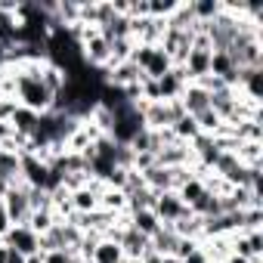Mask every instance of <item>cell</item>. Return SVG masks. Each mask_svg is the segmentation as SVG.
<instances>
[{"label": "cell", "mask_w": 263, "mask_h": 263, "mask_svg": "<svg viewBox=\"0 0 263 263\" xmlns=\"http://www.w3.org/2000/svg\"><path fill=\"white\" fill-rule=\"evenodd\" d=\"M155 195H158V192H152L149 186L140 189V192H134V195H127V214H134V211H152Z\"/></svg>", "instance_id": "obj_24"}, {"label": "cell", "mask_w": 263, "mask_h": 263, "mask_svg": "<svg viewBox=\"0 0 263 263\" xmlns=\"http://www.w3.org/2000/svg\"><path fill=\"white\" fill-rule=\"evenodd\" d=\"M171 68H174L171 56H167L161 47H155V50H152V56H149V62H146V68H143V74H146V78H152V81H158V78H164Z\"/></svg>", "instance_id": "obj_16"}, {"label": "cell", "mask_w": 263, "mask_h": 263, "mask_svg": "<svg viewBox=\"0 0 263 263\" xmlns=\"http://www.w3.org/2000/svg\"><path fill=\"white\" fill-rule=\"evenodd\" d=\"M4 245L13 248V251H19L22 257H28V254H37V251H41V235L31 232L28 226H13V229L4 235Z\"/></svg>", "instance_id": "obj_5"}, {"label": "cell", "mask_w": 263, "mask_h": 263, "mask_svg": "<svg viewBox=\"0 0 263 263\" xmlns=\"http://www.w3.org/2000/svg\"><path fill=\"white\" fill-rule=\"evenodd\" d=\"M0 204H4V211H7V217H10L13 226H25V223H28L31 204H28V186H25L22 180L7 189V195L0 198Z\"/></svg>", "instance_id": "obj_2"}, {"label": "cell", "mask_w": 263, "mask_h": 263, "mask_svg": "<svg viewBox=\"0 0 263 263\" xmlns=\"http://www.w3.org/2000/svg\"><path fill=\"white\" fill-rule=\"evenodd\" d=\"M180 263H211V257H208V254L201 251V245H198V248H195V251H192L189 257H183Z\"/></svg>", "instance_id": "obj_28"}, {"label": "cell", "mask_w": 263, "mask_h": 263, "mask_svg": "<svg viewBox=\"0 0 263 263\" xmlns=\"http://www.w3.org/2000/svg\"><path fill=\"white\" fill-rule=\"evenodd\" d=\"M211 74H214V78H220L226 87H235V81H238V65L232 62V56H229V53L214 50V53H211Z\"/></svg>", "instance_id": "obj_9"}, {"label": "cell", "mask_w": 263, "mask_h": 263, "mask_svg": "<svg viewBox=\"0 0 263 263\" xmlns=\"http://www.w3.org/2000/svg\"><path fill=\"white\" fill-rule=\"evenodd\" d=\"M177 241H180V235H177L171 226H161V229L149 238V248H152V254H158V257H174Z\"/></svg>", "instance_id": "obj_12"}, {"label": "cell", "mask_w": 263, "mask_h": 263, "mask_svg": "<svg viewBox=\"0 0 263 263\" xmlns=\"http://www.w3.org/2000/svg\"><path fill=\"white\" fill-rule=\"evenodd\" d=\"M99 211H108V214H124V211H127V195H124L121 189L102 186V192H99Z\"/></svg>", "instance_id": "obj_18"}, {"label": "cell", "mask_w": 263, "mask_h": 263, "mask_svg": "<svg viewBox=\"0 0 263 263\" xmlns=\"http://www.w3.org/2000/svg\"><path fill=\"white\" fill-rule=\"evenodd\" d=\"M13 229V223H10V217H7V211H4V204H0V241H4V235Z\"/></svg>", "instance_id": "obj_29"}, {"label": "cell", "mask_w": 263, "mask_h": 263, "mask_svg": "<svg viewBox=\"0 0 263 263\" xmlns=\"http://www.w3.org/2000/svg\"><path fill=\"white\" fill-rule=\"evenodd\" d=\"M25 263H44V251H37V254H28V257H25Z\"/></svg>", "instance_id": "obj_32"}, {"label": "cell", "mask_w": 263, "mask_h": 263, "mask_svg": "<svg viewBox=\"0 0 263 263\" xmlns=\"http://www.w3.org/2000/svg\"><path fill=\"white\" fill-rule=\"evenodd\" d=\"M155 164L158 167H192L195 164V158H192V149H189V143H171V146H164L158 155H155Z\"/></svg>", "instance_id": "obj_6"}, {"label": "cell", "mask_w": 263, "mask_h": 263, "mask_svg": "<svg viewBox=\"0 0 263 263\" xmlns=\"http://www.w3.org/2000/svg\"><path fill=\"white\" fill-rule=\"evenodd\" d=\"M130 226H134L137 232H143V235H155L158 229H161V220L155 217V211H134L130 214Z\"/></svg>", "instance_id": "obj_19"}, {"label": "cell", "mask_w": 263, "mask_h": 263, "mask_svg": "<svg viewBox=\"0 0 263 263\" xmlns=\"http://www.w3.org/2000/svg\"><path fill=\"white\" fill-rule=\"evenodd\" d=\"M152 211H155V217L161 220V226H171V223H177L180 217H186V214H189V208L180 201V195H177V192H158V195H155Z\"/></svg>", "instance_id": "obj_3"}, {"label": "cell", "mask_w": 263, "mask_h": 263, "mask_svg": "<svg viewBox=\"0 0 263 263\" xmlns=\"http://www.w3.org/2000/svg\"><path fill=\"white\" fill-rule=\"evenodd\" d=\"M93 263H121L124 260V251L115 238H99V245L93 248Z\"/></svg>", "instance_id": "obj_17"}, {"label": "cell", "mask_w": 263, "mask_h": 263, "mask_svg": "<svg viewBox=\"0 0 263 263\" xmlns=\"http://www.w3.org/2000/svg\"><path fill=\"white\" fill-rule=\"evenodd\" d=\"M177 7H180V0H149V16L167 22L177 13Z\"/></svg>", "instance_id": "obj_25"}, {"label": "cell", "mask_w": 263, "mask_h": 263, "mask_svg": "<svg viewBox=\"0 0 263 263\" xmlns=\"http://www.w3.org/2000/svg\"><path fill=\"white\" fill-rule=\"evenodd\" d=\"M13 134H16L13 124H10V121H0V149H4V146L13 140Z\"/></svg>", "instance_id": "obj_27"}, {"label": "cell", "mask_w": 263, "mask_h": 263, "mask_svg": "<svg viewBox=\"0 0 263 263\" xmlns=\"http://www.w3.org/2000/svg\"><path fill=\"white\" fill-rule=\"evenodd\" d=\"M7 263H25V257H22L19 251H13V248H7Z\"/></svg>", "instance_id": "obj_31"}, {"label": "cell", "mask_w": 263, "mask_h": 263, "mask_svg": "<svg viewBox=\"0 0 263 263\" xmlns=\"http://www.w3.org/2000/svg\"><path fill=\"white\" fill-rule=\"evenodd\" d=\"M235 158L245 167H263V143H238Z\"/></svg>", "instance_id": "obj_22"}, {"label": "cell", "mask_w": 263, "mask_h": 263, "mask_svg": "<svg viewBox=\"0 0 263 263\" xmlns=\"http://www.w3.org/2000/svg\"><path fill=\"white\" fill-rule=\"evenodd\" d=\"M140 263H180V260H177V257H158V254H152V251H149Z\"/></svg>", "instance_id": "obj_30"}, {"label": "cell", "mask_w": 263, "mask_h": 263, "mask_svg": "<svg viewBox=\"0 0 263 263\" xmlns=\"http://www.w3.org/2000/svg\"><path fill=\"white\" fill-rule=\"evenodd\" d=\"M121 263H140V260H127V257H124V260H121Z\"/></svg>", "instance_id": "obj_34"}, {"label": "cell", "mask_w": 263, "mask_h": 263, "mask_svg": "<svg viewBox=\"0 0 263 263\" xmlns=\"http://www.w3.org/2000/svg\"><path fill=\"white\" fill-rule=\"evenodd\" d=\"M102 186H105V183H99V180H87V186L74 189V192H71V208H74V214L99 211V192H102Z\"/></svg>", "instance_id": "obj_7"}, {"label": "cell", "mask_w": 263, "mask_h": 263, "mask_svg": "<svg viewBox=\"0 0 263 263\" xmlns=\"http://www.w3.org/2000/svg\"><path fill=\"white\" fill-rule=\"evenodd\" d=\"M56 223H59V217H56L50 208H41V211H31V214H28V223H25V226H28L31 232H37V235H44V232H50Z\"/></svg>", "instance_id": "obj_20"}, {"label": "cell", "mask_w": 263, "mask_h": 263, "mask_svg": "<svg viewBox=\"0 0 263 263\" xmlns=\"http://www.w3.org/2000/svg\"><path fill=\"white\" fill-rule=\"evenodd\" d=\"M78 257L68 254V251H47L44 254V263H74Z\"/></svg>", "instance_id": "obj_26"}, {"label": "cell", "mask_w": 263, "mask_h": 263, "mask_svg": "<svg viewBox=\"0 0 263 263\" xmlns=\"http://www.w3.org/2000/svg\"><path fill=\"white\" fill-rule=\"evenodd\" d=\"M171 229H174L180 238H195V241H201V235H204V220L189 211L186 217H180L177 223H171Z\"/></svg>", "instance_id": "obj_14"}, {"label": "cell", "mask_w": 263, "mask_h": 263, "mask_svg": "<svg viewBox=\"0 0 263 263\" xmlns=\"http://www.w3.org/2000/svg\"><path fill=\"white\" fill-rule=\"evenodd\" d=\"M189 87V78H186V68L183 65H174L164 78H158V93H161V102H177L183 96V90Z\"/></svg>", "instance_id": "obj_4"}, {"label": "cell", "mask_w": 263, "mask_h": 263, "mask_svg": "<svg viewBox=\"0 0 263 263\" xmlns=\"http://www.w3.org/2000/svg\"><path fill=\"white\" fill-rule=\"evenodd\" d=\"M0 263H7V245L0 241Z\"/></svg>", "instance_id": "obj_33"}, {"label": "cell", "mask_w": 263, "mask_h": 263, "mask_svg": "<svg viewBox=\"0 0 263 263\" xmlns=\"http://www.w3.org/2000/svg\"><path fill=\"white\" fill-rule=\"evenodd\" d=\"M180 105H183V111L186 115H201V111H208L211 108V93L208 90H201L198 84H189L186 90H183V96H180Z\"/></svg>", "instance_id": "obj_10"}, {"label": "cell", "mask_w": 263, "mask_h": 263, "mask_svg": "<svg viewBox=\"0 0 263 263\" xmlns=\"http://www.w3.org/2000/svg\"><path fill=\"white\" fill-rule=\"evenodd\" d=\"M220 10H223L220 0H189V13H192V19H195L198 25L214 22V19L220 16Z\"/></svg>", "instance_id": "obj_15"}, {"label": "cell", "mask_w": 263, "mask_h": 263, "mask_svg": "<svg viewBox=\"0 0 263 263\" xmlns=\"http://www.w3.org/2000/svg\"><path fill=\"white\" fill-rule=\"evenodd\" d=\"M204 192H208V189H204V180H198V177H189V180L177 189V195H180V201H183L186 208H192Z\"/></svg>", "instance_id": "obj_23"}, {"label": "cell", "mask_w": 263, "mask_h": 263, "mask_svg": "<svg viewBox=\"0 0 263 263\" xmlns=\"http://www.w3.org/2000/svg\"><path fill=\"white\" fill-rule=\"evenodd\" d=\"M171 130H174V137H177L180 143H192V140H198V137H201V130H198V124H195V118H192V115L177 118V121L171 124Z\"/></svg>", "instance_id": "obj_21"}, {"label": "cell", "mask_w": 263, "mask_h": 263, "mask_svg": "<svg viewBox=\"0 0 263 263\" xmlns=\"http://www.w3.org/2000/svg\"><path fill=\"white\" fill-rule=\"evenodd\" d=\"M183 68H186L189 84L201 81L204 74H211V50H189V56H186Z\"/></svg>", "instance_id": "obj_11"}, {"label": "cell", "mask_w": 263, "mask_h": 263, "mask_svg": "<svg viewBox=\"0 0 263 263\" xmlns=\"http://www.w3.org/2000/svg\"><path fill=\"white\" fill-rule=\"evenodd\" d=\"M16 102L22 108H31L37 115H47L53 108V93L41 84V78H19V87H16Z\"/></svg>", "instance_id": "obj_1"}, {"label": "cell", "mask_w": 263, "mask_h": 263, "mask_svg": "<svg viewBox=\"0 0 263 263\" xmlns=\"http://www.w3.org/2000/svg\"><path fill=\"white\" fill-rule=\"evenodd\" d=\"M37 121H41V115L31 111V108H22V105H16V111H13V118H10L13 130H16V134H22V137H28V140H31L34 130H37Z\"/></svg>", "instance_id": "obj_13"}, {"label": "cell", "mask_w": 263, "mask_h": 263, "mask_svg": "<svg viewBox=\"0 0 263 263\" xmlns=\"http://www.w3.org/2000/svg\"><path fill=\"white\" fill-rule=\"evenodd\" d=\"M74 263H93V260H81V257H78V260H74Z\"/></svg>", "instance_id": "obj_35"}, {"label": "cell", "mask_w": 263, "mask_h": 263, "mask_svg": "<svg viewBox=\"0 0 263 263\" xmlns=\"http://www.w3.org/2000/svg\"><path fill=\"white\" fill-rule=\"evenodd\" d=\"M118 245H121V251H124V257H127V260H143V257L152 251V248H149V235L137 232L134 226H127V229L121 232Z\"/></svg>", "instance_id": "obj_8"}]
</instances>
